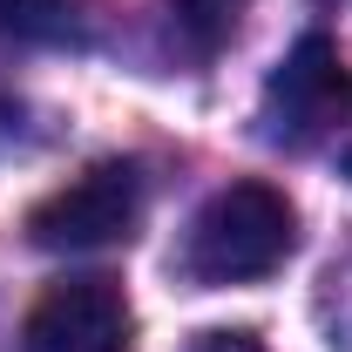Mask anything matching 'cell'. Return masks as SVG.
I'll return each mask as SVG.
<instances>
[{
  "label": "cell",
  "mask_w": 352,
  "mask_h": 352,
  "mask_svg": "<svg viewBox=\"0 0 352 352\" xmlns=\"http://www.w3.org/2000/svg\"><path fill=\"white\" fill-rule=\"evenodd\" d=\"M339 122H352V68L325 34H305L264 82V135L305 149Z\"/></svg>",
  "instance_id": "cell-3"
},
{
  "label": "cell",
  "mask_w": 352,
  "mask_h": 352,
  "mask_svg": "<svg viewBox=\"0 0 352 352\" xmlns=\"http://www.w3.org/2000/svg\"><path fill=\"white\" fill-rule=\"evenodd\" d=\"M0 41L88 47L95 41V0H0Z\"/></svg>",
  "instance_id": "cell-5"
},
{
  "label": "cell",
  "mask_w": 352,
  "mask_h": 352,
  "mask_svg": "<svg viewBox=\"0 0 352 352\" xmlns=\"http://www.w3.org/2000/svg\"><path fill=\"white\" fill-rule=\"evenodd\" d=\"M170 14H176V28H183V41L197 47V54H210L217 41H230L244 0H170Z\"/></svg>",
  "instance_id": "cell-6"
},
{
  "label": "cell",
  "mask_w": 352,
  "mask_h": 352,
  "mask_svg": "<svg viewBox=\"0 0 352 352\" xmlns=\"http://www.w3.org/2000/svg\"><path fill=\"white\" fill-rule=\"evenodd\" d=\"M28 352H135V311L116 278L88 271V278H54L28 325H21Z\"/></svg>",
  "instance_id": "cell-4"
},
{
  "label": "cell",
  "mask_w": 352,
  "mask_h": 352,
  "mask_svg": "<svg viewBox=\"0 0 352 352\" xmlns=\"http://www.w3.org/2000/svg\"><path fill=\"white\" fill-rule=\"evenodd\" d=\"M346 176H352V149H346Z\"/></svg>",
  "instance_id": "cell-8"
},
{
  "label": "cell",
  "mask_w": 352,
  "mask_h": 352,
  "mask_svg": "<svg viewBox=\"0 0 352 352\" xmlns=\"http://www.w3.org/2000/svg\"><path fill=\"white\" fill-rule=\"evenodd\" d=\"M190 352H264V346L251 339V332H204Z\"/></svg>",
  "instance_id": "cell-7"
},
{
  "label": "cell",
  "mask_w": 352,
  "mask_h": 352,
  "mask_svg": "<svg viewBox=\"0 0 352 352\" xmlns=\"http://www.w3.org/2000/svg\"><path fill=\"white\" fill-rule=\"evenodd\" d=\"M292 244H298L292 197L271 183H230L197 210L190 244H183V271L197 285H251L292 258Z\"/></svg>",
  "instance_id": "cell-1"
},
{
  "label": "cell",
  "mask_w": 352,
  "mask_h": 352,
  "mask_svg": "<svg viewBox=\"0 0 352 352\" xmlns=\"http://www.w3.org/2000/svg\"><path fill=\"white\" fill-rule=\"evenodd\" d=\"M142 217V170L129 156L88 163L82 176H68L61 190H47L28 210V244L41 251H109L122 244Z\"/></svg>",
  "instance_id": "cell-2"
}]
</instances>
